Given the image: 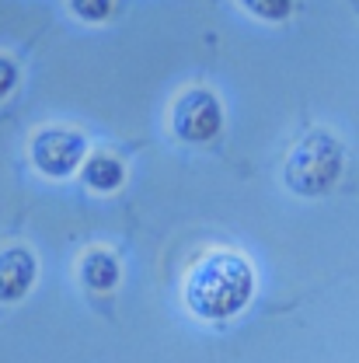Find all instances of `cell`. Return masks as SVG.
Here are the masks:
<instances>
[{
  "label": "cell",
  "mask_w": 359,
  "mask_h": 363,
  "mask_svg": "<svg viewBox=\"0 0 359 363\" xmlns=\"http://www.w3.org/2000/svg\"><path fill=\"white\" fill-rule=\"evenodd\" d=\"M255 266L230 248L206 252L185 276V304L199 321H230L255 297Z\"/></svg>",
  "instance_id": "obj_1"
},
{
  "label": "cell",
  "mask_w": 359,
  "mask_h": 363,
  "mask_svg": "<svg viewBox=\"0 0 359 363\" xmlns=\"http://www.w3.org/2000/svg\"><path fill=\"white\" fill-rule=\"evenodd\" d=\"M346 172V147L342 140L328 130H314V133L300 136L293 143V150L286 154L283 164V182L293 196L304 199H317L328 196Z\"/></svg>",
  "instance_id": "obj_2"
},
{
  "label": "cell",
  "mask_w": 359,
  "mask_h": 363,
  "mask_svg": "<svg viewBox=\"0 0 359 363\" xmlns=\"http://www.w3.org/2000/svg\"><path fill=\"white\" fill-rule=\"evenodd\" d=\"M28 154H32V164L39 175L59 182L81 172V164L88 157V140L84 133L67 130V126H45L32 136Z\"/></svg>",
  "instance_id": "obj_3"
},
{
  "label": "cell",
  "mask_w": 359,
  "mask_h": 363,
  "mask_svg": "<svg viewBox=\"0 0 359 363\" xmlns=\"http://www.w3.org/2000/svg\"><path fill=\"white\" fill-rule=\"evenodd\" d=\"M224 130V105L210 88L181 91L171 105V133L181 143H210Z\"/></svg>",
  "instance_id": "obj_4"
},
{
  "label": "cell",
  "mask_w": 359,
  "mask_h": 363,
  "mask_svg": "<svg viewBox=\"0 0 359 363\" xmlns=\"http://www.w3.org/2000/svg\"><path fill=\"white\" fill-rule=\"evenodd\" d=\"M39 279V259L25 245L0 248V304H18L32 294Z\"/></svg>",
  "instance_id": "obj_5"
},
{
  "label": "cell",
  "mask_w": 359,
  "mask_h": 363,
  "mask_svg": "<svg viewBox=\"0 0 359 363\" xmlns=\"http://www.w3.org/2000/svg\"><path fill=\"white\" fill-rule=\"evenodd\" d=\"M122 279V266L108 248H88L81 259V283L91 294H112Z\"/></svg>",
  "instance_id": "obj_6"
},
{
  "label": "cell",
  "mask_w": 359,
  "mask_h": 363,
  "mask_svg": "<svg viewBox=\"0 0 359 363\" xmlns=\"http://www.w3.org/2000/svg\"><path fill=\"white\" fill-rule=\"evenodd\" d=\"M81 179L91 192H115L126 182V164L115 154H88L81 164Z\"/></svg>",
  "instance_id": "obj_7"
},
{
  "label": "cell",
  "mask_w": 359,
  "mask_h": 363,
  "mask_svg": "<svg viewBox=\"0 0 359 363\" xmlns=\"http://www.w3.org/2000/svg\"><path fill=\"white\" fill-rule=\"evenodd\" d=\"M248 14H255L258 21H272V25H279V21H286L290 14H293V0H237Z\"/></svg>",
  "instance_id": "obj_8"
},
{
  "label": "cell",
  "mask_w": 359,
  "mask_h": 363,
  "mask_svg": "<svg viewBox=\"0 0 359 363\" xmlns=\"http://www.w3.org/2000/svg\"><path fill=\"white\" fill-rule=\"evenodd\" d=\"M70 11L88 25H101L112 14V0H70Z\"/></svg>",
  "instance_id": "obj_9"
},
{
  "label": "cell",
  "mask_w": 359,
  "mask_h": 363,
  "mask_svg": "<svg viewBox=\"0 0 359 363\" xmlns=\"http://www.w3.org/2000/svg\"><path fill=\"white\" fill-rule=\"evenodd\" d=\"M14 88H18V67H14V60L0 56V101H4Z\"/></svg>",
  "instance_id": "obj_10"
}]
</instances>
